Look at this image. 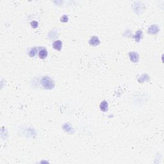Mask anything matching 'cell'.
I'll return each mask as SVG.
<instances>
[{
  "instance_id": "obj_1",
  "label": "cell",
  "mask_w": 164,
  "mask_h": 164,
  "mask_svg": "<svg viewBox=\"0 0 164 164\" xmlns=\"http://www.w3.org/2000/svg\"><path fill=\"white\" fill-rule=\"evenodd\" d=\"M41 83H42V86L45 88H47V89H51L55 86V82H54V81L52 79H51L49 77H48V76L44 77L42 78Z\"/></svg>"
},
{
  "instance_id": "obj_2",
  "label": "cell",
  "mask_w": 164,
  "mask_h": 164,
  "mask_svg": "<svg viewBox=\"0 0 164 164\" xmlns=\"http://www.w3.org/2000/svg\"><path fill=\"white\" fill-rule=\"evenodd\" d=\"M130 58L132 62L136 63L139 60V55L137 53L135 52H131L129 53Z\"/></svg>"
},
{
  "instance_id": "obj_3",
  "label": "cell",
  "mask_w": 164,
  "mask_h": 164,
  "mask_svg": "<svg viewBox=\"0 0 164 164\" xmlns=\"http://www.w3.org/2000/svg\"><path fill=\"white\" fill-rule=\"evenodd\" d=\"M89 44L90 46H97L100 44L99 39L97 37H92L89 40Z\"/></svg>"
},
{
  "instance_id": "obj_4",
  "label": "cell",
  "mask_w": 164,
  "mask_h": 164,
  "mask_svg": "<svg viewBox=\"0 0 164 164\" xmlns=\"http://www.w3.org/2000/svg\"><path fill=\"white\" fill-rule=\"evenodd\" d=\"M159 31V28L157 25H152L148 29V33L151 34H156Z\"/></svg>"
},
{
  "instance_id": "obj_5",
  "label": "cell",
  "mask_w": 164,
  "mask_h": 164,
  "mask_svg": "<svg viewBox=\"0 0 164 164\" xmlns=\"http://www.w3.org/2000/svg\"><path fill=\"white\" fill-rule=\"evenodd\" d=\"M99 108L100 110L103 111V112H106L108 110V104L107 101L105 100L103 101L100 104Z\"/></svg>"
},
{
  "instance_id": "obj_6",
  "label": "cell",
  "mask_w": 164,
  "mask_h": 164,
  "mask_svg": "<svg viewBox=\"0 0 164 164\" xmlns=\"http://www.w3.org/2000/svg\"><path fill=\"white\" fill-rule=\"evenodd\" d=\"M53 47L54 49H57L58 51H60L62 47V42L61 40H57L55 42H54L53 44Z\"/></svg>"
},
{
  "instance_id": "obj_7",
  "label": "cell",
  "mask_w": 164,
  "mask_h": 164,
  "mask_svg": "<svg viewBox=\"0 0 164 164\" xmlns=\"http://www.w3.org/2000/svg\"><path fill=\"white\" fill-rule=\"evenodd\" d=\"M47 56H48V51H47L46 49H44V48L42 49L39 51V58H41V59H44V58H46Z\"/></svg>"
},
{
  "instance_id": "obj_8",
  "label": "cell",
  "mask_w": 164,
  "mask_h": 164,
  "mask_svg": "<svg viewBox=\"0 0 164 164\" xmlns=\"http://www.w3.org/2000/svg\"><path fill=\"white\" fill-rule=\"evenodd\" d=\"M142 31H141V30H139V31H138L136 33L134 38L137 42H139L140 39L142 38Z\"/></svg>"
},
{
  "instance_id": "obj_9",
  "label": "cell",
  "mask_w": 164,
  "mask_h": 164,
  "mask_svg": "<svg viewBox=\"0 0 164 164\" xmlns=\"http://www.w3.org/2000/svg\"><path fill=\"white\" fill-rule=\"evenodd\" d=\"M37 48H33V49L30 50V52H29V56L31 57H35L36 54H37Z\"/></svg>"
},
{
  "instance_id": "obj_10",
  "label": "cell",
  "mask_w": 164,
  "mask_h": 164,
  "mask_svg": "<svg viewBox=\"0 0 164 164\" xmlns=\"http://www.w3.org/2000/svg\"><path fill=\"white\" fill-rule=\"evenodd\" d=\"M60 21L63 22H66L68 21V17L66 15H64L60 19Z\"/></svg>"
},
{
  "instance_id": "obj_11",
  "label": "cell",
  "mask_w": 164,
  "mask_h": 164,
  "mask_svg": "<svg viewBox=\"0 0 164 164\" xmlns=\"http://www.w3.org/2000/svg\"><path fill=\"white\" fill-rule=\"evenodd\" d=\"M31 26H32V28H37L38 26V22L35 21H33L31 22Z\"/></svg>"
}]
</instances>
